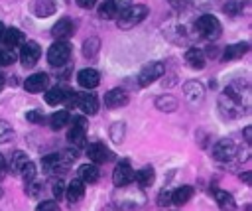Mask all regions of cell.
<instances>
[{"label": "cell", "instance_id": "cell-1", "mask_svg": "<svg viewBox=\"0 0 252 211\" xmlns=\"http://www.w3.org/2000/svg\"><path fill=\"white\" fill-rule=\"evenodd\" d=\"M219 108L228 118H240L250 110V89L246 83L228 85L219 97Z\"/></svg>", "mask_w": 252, "mask_h": 211}, {"label": "cell", "instance_id": "cell-2", "mask_svg": "<svg viewBox=\"0 0 252 211\" xmlns=\"http://www.w3.org/2000/svg\"><path fill=\"white\" fill-rule=\"evenodd\" d=\"M250 156V152L246 148H240L238 144H234L230 138H222L215 144L213 148V158L217 162L228 164V162H246Z\"/></svg>", "mask_w": 252, "mask_h": 211}, {"label": "cell", "instance_id": "cell-3", "mask_svg": "<svg viewBox=\"0 0 252 211\" xmlns=\"http://www.w3.org/2000/svg\"><path fill=\"white\" fill-rule=\"evenodd\" d=\"M148 12H150V8L146 4H130V6H126L118 14L116 24H118L120 30H130V28L138 26L140 22H144L146 16H148Z\"/></svg>", "mask_w": 252, "mask_h": 211}, {"label": "cell", "instance_id": "cell-4", "mask_svg": "<svg viewBox=\"0 0 252 211\" xmlns=\"http://www.w3.org/2000/svg\"><path fill=\"white\" fill-rule=\"evenodd\" d=\"M195 30H197V34H201V37H205L209 41H215L222 34V26H220L219 18L213 16V14L199 16L197 22H195Z\"/></svg>", "mask_w": 252, "mask_h": 211}, {"label": "cell", "instance_id": "cell-5", "mask_svg": "<svg viewBox=\"0 0 252 211\" xmlns=\"http://www.w3.org/2000/svg\"><path fill=\"white\" fill-rule=\"evenodd\" d=\"M71 57V43L69 41H53L47 47V63L53 67H61Z\"/></svg>", "mask_w": 252, "mask_h": 211}, {"label": "cell", "instance_id": "cell-6", "mask_svg": "<svg viewBox=\"0 0 252 211\" xmlns=\"http://www.w3.org/2000/svg\"><path fill=\"white\" fill-rule=\"evenodd\" d=\"M71 122V128L67 130V140L73 144V148H81L87 140V118L85 116H75L69 120Z\"/></svg>", "mask_w": 252, "mask_h": 211}, {"label": "cell", "instance_id": "cell-7", "mask_svg": "<svg viewBox=\"0 0 252 211\" xmlns=\"http://www.w3.org/2000/svg\"><path fill=\"white\" fill-rule=\"evenodd\" d=\"M165 73V65L161 61H150L142 67V71L138 73V83L140 87H148L152 85L154 81H158L161 75Z\"/></svg>", "mask_w": 252, "mask_h": 211}, {"label": "cell", "instance_id": "cell-8", "mask_svg": "<svg viewBox=\"0 0 252 211\" xmlns=\"http://www.w3.org/2000/svg\"><path fill=\"white\" fill-rule=\"evenodd\" d=\"M132 181H134V170H132L130 162H126V160L118 162L116 168H114V172H112V183L116 187H126Z\"/></svg>", "mask_w": 252, "mask_h": 211}, {"label": "cell", "instance_id": "cell-9", "mask_svg": "<svg viewBox=\"0 0 252 211\" xmlns=\"http://www.w3.org/2000/svg\"><path fill=\"white\" fill-rule=\"evenodd\" d=\"M41 57V47L37 41H24L22 49H20V63L24 67H32L37 63V59Z\"/></svg>", "mask_w": 252, "mask_h": 211}, {"label": "cell", "instance_id": "cell-10", "mask_svg": "<svg viewBox=\"0 0 252 211\" xmlns=\"http://www.w3.org/2000/svg\"><path fill=\"white\" fill-rule=\"evenodd\" d=\"M73 34H75V22L71 18H61L51 28V35L55 37V41H67V37H71Z\"/></svg>", "mask_w": 252, "mask_h": 211}, {"label": "cell", "instance_id": "cell-11", "mask_svg": "<svg viewBox=\"0 0 252 211\" xmlns=\"http://www.w3.org/2000/svg\"><path fill=\"white\" fill-rule=\"evenodd\" d=\"M183 93H185V97H187V101H189L191 105H199V103L205 99V87H203V83L197 81V79L187 81V83L183 85Z\"/></svg>", "mask_w": 252, "mask_h": 211}, {"label": "cell", "instance_id": "cell-12", "mask_svg": "<svg viewBox=\"0 0 252 211\" xmlns=\"http://www.w3.org/2000/svg\"><path fill=\"white\" fill-rule=\"evenodd\" d=\"M128 101H130L128 93H126L124 89H120V87H114V89H110V91L104 95V105H106L108 108H122V106L128 105Z\"/></svg>", "mask_w": 252, "mask_h": 211}, {"label": "cell", "instance_id": "cell-13", "mask_svg": "<svg viewBox=\"0 0 252 211\" xmlns=\"http://www.w3.org/2000/svg\"><path fill=\"white\" fill-rule=\"evenodd\" d=\"M87 156L89 160H93V164H106L112 158V152L102 142H93L87 148Z\"/></svg>", "mask_w": 252, "mask_h": 211}, {"label": "cell", "instance_id": "cell-14", "mask_svg": "<svg viewBox=\"0 0 252 211\" xmlns=\"http://www.w3.org/2000/svg\"><path fill=\"white\" fill-rule=\"evenodd\" d=\"M49 85V75L47 73H33L24 81V89L28 93H43Z\"/></svg>", "mask_w": 252, "mask_h": 211}, {"label": "cell", "instance_id": "cell-15", "mask_svg": "<svg viewBox=\"0 0 252 211\" xmlns=\"http://www.w3.org/2000/svg\"><path fill=\"white\" fill-rule=\"evenodd\" d=\"M77 108H81V112L93 116L98 112V99L91 93H77Z\"/></svg>", "mask_w": 252, "mask_h": 211}, {"label": "cell", "instance_id": "cell-16", "mask_svg": "<svg viewBox=\"0 0 252 211\" xmlns=\"http://www.w3.org/2000/svg\"><path fill=\"white\" fill-rule=\"evenodd\" d=\"M30 10H32V14L37 16V18H47V16L55 14L57 2H55V0H33V2L30 4Z\"/></svg>", "mask_w": 252, "mask_h": 211}, {"label": "cell", "instance_id": "cell-17", "mask_svg": "<svg viewBox=\"0 0 252 211\" xmlns=\"http://www.w3.org/2000/svg\"><path fill=\"white\" fill-rule=\"evenodd\" d=\"M77 81H79V85L85 87V89H94V87H98V83H100V73H98L96 69L87 67V69H81V71L77 73Z\"/></svg>", "mask_w": 252, "mask_h": 211}, {"label": "cell", "instance_id": "cell-18", "mask_svg": "<svg viewBox=\"0 0 252 211\" xmlns=\"http://www.w3.org/2000/svg\"><path fill=\"white\" fill-rule=\"evenodd\" d=\"M248 51V43L246 41H238V43H230L224 47L220 59L222 61H234V59H240L244 53Z\"/></svg>", "mask_w": 252, "mask_h": 211}, {"label": "cell", "instance_id": "cell-19", "mask_svg": "<svg viewBox=\"0 0 252 211\" xmlns=\"http://www.w3.org/2000/svg\"><path fill=\"white\" fill-rule=\"evenodd\" d=\"M41 166H43L45 174H53V176H61L63 172H67V168L61 166L57 154H47V156H43V158H41Z\"/></svg>", "mask_w": 252, "mask_h": 211}, {"label": "cell", "instance_id": "cell-20", "mask_svg": "<svg viewBox=\"0 0 252 211\" xmlns=\"http://www.w3.org/2000/svg\"><path fill=\"white\" fill-rule=\"evenodd\" d=\"M183 57H185V61H187L193 69H203V67H205V53H203L199 47H189V49H185Z\"/></svg>", "mask_w": 252, "mask_h": 211}, {"label": "cell", "instance_id": "cell-21", "mask_svg": "<svg viewBox=\"0 0 252 211\" xmlns=\"http://www.w3.org/2000/svg\"><path fill=\"white\" fill-rule=\"evenodd\" d=\"M193 187L191 185H179L177 189H173L171 191V199H169V203H173V205H183V203H187L191 197H193Z\"/></svg>", "mask_w": 252, "mask_h": 211}, {"label": "cell", "instance_id": "cell-22", "mask_svg": "<svg viewBox=\"0 0 252 211\" xmlns=\"http://www.w3.org/2000/svg\"><path fill=\"white\" fill-rule=\"evenodd\" d=\"M98 49H100V37H98V35L87 37V39L83 41V45H81V51H83V55H85L87 59H94L96 53H98Z\"/></svg>", "mask_w": 252, "mask_h": 211}, {"label": "cell", "instance_id": "cell-23", "mask_svg": "<svg viewBox=\"0 0 252 211\" xmlns=\"http://www.w3.org/2000/svg\"><path fill=\"white\" fill-rule=\"evenodd\" d=\"M98 168L94 166V164H83V166H79V177L77 179H81L83 183H94L96 179H98Z\"/></svg>", "mask_w": 252, "mask_h": 211}, {"label": "cell", "instance_id": "cell-24", "mask_svg": "<svg viewBox=\"0 0 252 211\" xmlns=\"http://www.w3.org/2000/svg\"><path fill=\"white\" fill-rule=\"evenodd\" d=\"M134 179L138 181V185L144 189V187H150L156 179V174H154V168L152 166H144L142 170L134 172Z\"/></svg>", "mask_w": 252, "mask_h": 211}, {"label": "cell", "instance_id": "cell-25", "mask_svg": "<svg viewBox=\"0 0 252 211\" xmlns=\"http://www.w3.org/2000/svg\"><path fill=\"white\" fill-rule=\"evenodd\" d=\"M83 195H85V183H83L81 179L69 181V185H67V189H65V197H67L71 203H75V201L83 199Z\"/></svg>", "mask_w": 252, "mask_h": 211}, {"label": "cell", "instance_id": "cell-26", "mask_svg": "<svg viewBox=\"0 0 252 211\" xmlns=\"http://www.w3.org/2000/svg\"><path fill=\"white\" fill-rule=\"evenodd\" d=\"M2 41L8 45V49H10V47H18V45L24 43V32L18 30V28H6Z\"/></svg>", "mask_w": 252, "mask_h": 211}, {"label": "cell", "instance_id": "cell-27", "mask_svg": "<svg viewBox=\"0 0 252 211\" xmlns=\"http://www.w3.org/2000/svg\"><path fill=\"white\" fill-rule=\"evenodd\" d=\"M118 14H120V10H118L116 0H104V2L98 6V16H100L102 20H116Z\"/></svg>", "mask_w": 252, "mask_h": 211}, {"label": "cell", "instance_id": "cell-28", "mask_svg": "<svg viewBox=\"0 0 252 211\" xmlns=\"http://www.w3.org/2000/svg\"><path fill=\"white\" fill-rule=\"evenodd\" d=\"M26 162H28L26 152H22V150H14L12 156H10V160H8V164H6V168H8L12 174H20V170H22V166H24Z\"/></svg>", "mask_w": 252, "mask_h": 211}, {"label": "cell", "instance_id": "cell-29", "mask_svg": "<svg viewBox=\"0 0 252 211\" xmlns=\"http://www.w3.org/2000/svg\"><path fill=\"white\" fill-rule=\"evenodd\" d=\"M213 195H215L217 203H219L222 209H226V211H232V209H234V205H236V203H234V197H232L228 191L215 187V189H213Z\"/></svg>", "mask_w": 252, "mask_h": 211}, {"label": "cell", "instance_id": "cell-30", "mask_svg": "<svg viewBox=\"0 0 252 211\" xmlns=\"http://www.w3.org/2000/svg\"><path fill=\"white\" fill-rule=\"evenodd\" d=\"M69 120H71V114H69V110L63 108V110H57V112L51 114L49 124H51L53 130H61V128H65L69 124Z\"/></svg>", "mask_w": 252, "mask_h": 211}, {"label": "cell", "instance_id": "cell-31", "mask_svg": "<svg viewBox=\"0 0 252 211\" xmlns=\"http://www.w3.org/2000/svg\"><path fill=\"white\" fill-rule=\"evenodd\" d=\"M156 106L161 112H173L177 108V99L173 95H161L156 99Z\"/></svg>", "mask_w": 252, "mask_h": 211}, {"label": "cell", "instance_id": "cell-32", "mask_svg": "<svg viewBox=\"0 0 252 211\" xmlns=\"http://www.w3.org/2000/svg\"><path fill=\"white\" fill-rule=\"evenodd\" d=\"M57 156H59V162H61V166L63 168H69L77 158H79V148H63L61 152H57Z\"/></svg>", "mask_w": 252, "mask_h": 211}, {"label": "cell", "instance_id": "cell-33", "mask_svg": "<svg viewBox=\"0 0 252 211\" xmlns=\"http://www.w3.org/2000/svg\"><path fill=\"white\" fill-rule=\"evenodd\" d=\"M108 134H110V140H112L114 144H120V142L124 140V136H126V124L120 122V120L114 122V124H110Z\"/></svg>", "mask_w": 252, "mask_h": 211}, {"label": "cell", "instance_id": "cell-34", "mask_svg": "<svg viewBox=\"0 0 252 211\" xmlns=\"http://www.w3.org/2000/svg\"><path fill=\"white\" fill-rule=\"evenodd\" d=\"M63 93H65V87H53V89L45 91V103L51 106L59 105L63 101Z\"/></svg>", "mask_w": 252, "mask_h": 211}, {"label": "cell", "instance_id": "cell-35", "mask_svg": "<svg viewBox=\"0 0 252 211\" xmlns=\"http://www.w3.org/2000/svg\"><path fill=\"white\" fill-rule=\"evenodd\" d=\"M35 172H37V170H35V164L28 160V162L22 166V170H20V176H22V179L28 183V181L35 179Z\"/></svg>", "mask_w": 252, "mask_h": 211}, {"label": "cell", "instance_id": "cell-36", "mask_svg": "<svg viewBox=\"0 0 252 211\" xmlns=\"http://www.w3.org/2000/svg\"><path fill=\"white\" fill-rule=\"evenodd\" d=\"M14 138V128L10 126V122L0 120V144L2 142H10Z\"/></svg>", "mask_w": 252, "mask_h": 211}, {"label": "cell", "instance_id": "cell-37", "mask_svg": "<svg viewBox=\"0 0 252 211\" xmlns=\"http://www.w3.org/2000/svg\"><path fill=\"white\" fill-rule=\"evenodd\" d=\"M222 10L228 14V16H236L240 10H242V0H226L222 4Z\"/></svg>", "mask_w": 252, "mask_h": 211}, {"label": "cell", "instance_id": "cell-38", "mask_svg": "<svg viewBox=\"0 0 252 211\" xmlns=\"http://www.w3.org/2000/svg\"><path fill=\"white\" fill-rule=\"evenodd\" d=\"M16 61V53L8 47H0V67H6V65H12Z\"/></svg>", "mask_w": 252, "mask_h": 211}, {"label": "cell", "instance_id": "cell-39", "mask_svg": "<svg viewBox=\"0 0 252 211\" xmlns=\"http://www.w3.org/2000/svg\"><path fill=\"white\" fill-rule=\"evenodd\" d=\"M41 189H43V185H41V181H39L37 177L26 183V193H28L30 197H37V195L41 193Z\"/></svg>", "mask_w": 252, "mask_h": 211}, {"label": "cell", "instance_id": "cell-40", "mask_svg": "<svg viewBox=\"0 0 252 211\" xmlns=\"http://www.w3.org/2000/svg\"><path fill=\"white\" fill-rule=\"evenodd\" d=\"M26 118H28L30 122H33V124H43V122H45V116H43V112H41V110H37V108L30 110V112L26 114Z\"/></svg>", "mask_w": 252, "mask_h": 211}, {"label": "cell", "instance_id": "cell-41", "mask_svg": "<svg viewBox=\"0 0 252 211\" xmlns=\"http://www.w3.org/2000/svg\"><path fill=\"white\" fill-rule=\"evenodd\" d=\"M65 189H67V185L63 183V179H57L53 183V195H55V199H63L65 197Z\"/></svg>", "mask_w": 252, "mask_h": 211}, {"label": "cell", "instance_id": "cell-42", "mask_svg": "<svg viewBox=\"0 0 252 211\" xmlns=\"http://www.w3.org/2000/svg\"><path fill=\"white\" fill-rule=\"evenodd\" d=\"M35 211H61V207L57 205V201H41Z\"/></svg>", "mask_w": 252, "mask_h": 211}, {"label": "cell", "instance_id": "cell-43", "mask_svg": "<svg viewBox=\"0 0 252 211\" xmlns=\"http://www.w3.org/2000/svg\"><path fill=\"white\" fill-rule=\"evenodd\" d=\"M75 4L77 6H81V8H94V4H96V0H75Z\"/></svg>", "mask_w": 252, "mask_h": 211}, {"label": "cell", "instance_id": "cell-44", "mask_svg": "<svg viewBox=\"0 0 252 211\" xmlns=\"http://www.w3.org/2000/svg\"><path fill=\"white\" fill-rule=\"evenodd\" d=\"M169 199H171V191H167V189H163V191H161V195H159V199H158V201H159V203H161V205H163V203H169Z\"/></svg>", "mask_w": 252, "mask_h": 211}, {"label": "cell", "instance_id": "cell-45", "mask_svg": "<svg viewBox=\"0 0 252 211\" xmlns=\"http://www.w3.org/2000/svg\"><path fill=\"white\" fill-rule=\"evenodd\" d=\"M244 140H246V144H252V126L244 128Z\"/></svg>", "mask_w": 252, "mask_h": 211}, {"label": "cell", "instance_id": "cell-46", "mask_svg": "<svg viewBox=\"0 0 252 211\" xmlns=\"http://www.w3.org/2000/svg\"><path fill=\"white\" fill-rule=\"evenodd\" d=\"M6 160H4V156L0 154V177H4V174H6Z\"/></svg>", "mask_w": 252, "mask_h": 211}, {"label": "cell", "instance_id": "cell-47", "mask_svg": "<svg viewBox=\"0 0 252 211\" xmlns=\"http://www.w3.org/2000/svg\"><path fill=\"white\" fill-rule=\"evenodd\" d=\"M250 176H252V174H250V172H244V174H242V176H240V177H242V181H246V183H250V179H252V177H250Z\"/></svg>", "mask_w": 252, "mask_h": 211}, {"label": "cell", "instance_id": "cell-48", "mask_svg": "<svg viewBox=\"0 0 252 211\" xmlns=\"http://www.w3.org/2000/svg\"><path fill=\"white\" fill-rule=\"evenodd\" d=\"M4 32H6V28H4V24L0 22V41H2V37H4Z\"/></svg>", "mask_w": 252, "mask_h": 211}, {"label": "cell", "instance_id": "cell-49", "mask_svg": "<svg viewBox=\"0 0 252 211\" xmlns=\"http://www.w3.org/2000/svg\"><path fill=\"white\" fill-rule=\"evenodd\" d=\"M4 83H6V79H4V75H2V73H0V91H2V89H4Z\"/></svg>", "mask_w": 252, "mask_h": 211}, {"label": "cell", "instance_id": "cell-50", "mask_svg": "<svg viewBox=\"0 0 252 211\" xmlns=\"http://www.w3.org/2000/svg\"><path fill=\"white\" fill-rule=\"evenodd\" d=\"M169 2H171V4H173V2H179V0H169Z\"/></svg>", "mask_w": 252, "mask_h": 211}, {"label": "cell", "instance_id": "cell-51", "mask_svg": "<svg viewBox=\"0 0 252 211\" xmlns=\"http://www.w3.org/2000/svg\"><path fill=\"white\" fill-rule=\"evenodd\" d=\"M0 195H2V187H0Z\"/></svg>", "mask_w": 252, "mask_h": 211}]
</instances>
